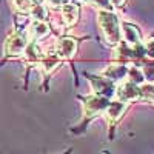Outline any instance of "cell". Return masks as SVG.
I'll return each instance as SVG.
<instances>
[{"label": "cell", "instance_id": "9a60e30c", "mask_svg": "<svg viewBox=\"0 0 154 154\" xmlns=\"http://www.w3.org/2000/svg\"><path fill=\"white\" fill-rule=\"evenodd\" d=\"M29 14L32 16V20H43V22H46V19H48V9H46V6L43 3H35L32 6Z\"/></svg>", "mask_w": 154, "mask_h": 154}, {"label": "cell", "instance_id": "7c38bea8", "mask_svg": "<svg viewBox=\"0 0 154 154\" xmlns=\"http://www.w3.org/2000/svg\"><path fill=\"white\" fill-rule=\"evenodd\" d=\"M51 32V26L48 22L43 20H32L29 25V37H31V42H37L40 38L49 35Z\"/></svg>", "mask_w": 154, "mask_h": 154}, {"label": "cell", "instance_id": "44dd1931", "mask_svg": "<svg viewBox=\"0 0 154 154\" xmlns=\"http://www.w3.org/2000/svg\"><path fill=\"white\" fill-rule=\"evenodd\" d=\"M111 3H112V6H114V8L120 9V8H123V6H125L126 0H111Z\"/></svg>", "mask_w": 154, "mask_h": 154}, {"label": "cell", "instance_id": "ac0fdd59", "mask_svg": "<svg viewBox=\"0 0 154 154\" xmlns=\"http://www.w3.org/2000/svg\"><path fill=\"white\" fill-rule=\"evenodd\" d=\"M93 6H96L99 11H114V6L111 0H88Z\"/></svg>", "mask_w": 154, "mask_h": 154}, {"label": "cell", "instance_id": "8fae6325", "mask_svg": "<svg viewBox=\"0 0 154 154\" xmlns=\"http://www.w3.org/2000/svg\"><path fill=\"white\" fill-rule=\"evenodd\" d=\"M79 17H80V12H79V5L77 3L69 2L62 8V20L65 23V26H68V28L74 26L79 22Z\"/></svg>", "mask_w": 154, "mask_h": 154}, {"label": "cell", "instance_id": "5bb4252c", "mask_svg": "<svg viewBox=\"0 0 154 154\" xmlns=\"http://www.w3.org/2000/svg\"><path fill=\"white\" fill-rule=\"evenodd\" d=\"M126 77H128V80H131V82H134L137 85L145 83L143 72H142V69H140L139 65H130L128 66V75Z\"/></svg>", "mask_w": 154, "mask_h": 154}, {"label": "cell", "instance_id": "e0dca14e", "mask_svg": "<svg viewBox=\"0 0 154 154\" xmlns=\"http://www.w3.org/2000/svg\"><path fill=\"white\" fill-rule=\"evenodd\" d=\"M12 3H14V8L20 14H29L32 6H34L32 0H12Z\"/></svg>", "mask_w": 154, "mask_h": 154}, {"label": "cell", "instance_id": "ffe728a7", "mask_svg": "<svg viewBox=\"0 0 154 154\" xmlns=\"http://www.w3.org/2000/svg\"><path fill=\"white\" fill-rule=\"evenodd\" d=\"M66 3H69V0H46V5L49 8H54V9H62Z\"/></svg>", "mask_w": 154, "mask_h": 154}, {"label": "cell", "instance_id": "ba28073f", "mask_svg": "<svg viewBox=\"0 0 154 154\" xmlns=\"http://www.w3.org/2000/svg\"><path fill=\"white\" fill-rule=\"evenodd\" d=\"M120 31H122V38L128 45H140L142 43V32L139 26L133 22L123 20L120 22Z\"/></svg>", "mask_w": 154, "mask_h": 154}, {"label": "cell", "instance_id": "7402d4cb", "mask_svg": "<svg viewBox=\"0 0 154 154\" xmlns=\"http://www.w3.org/2000/svg\"><path fill=\"white\" fill-rule=\"evenodd\" d=\"M69 2H72V3H77V5H82V3H86L88 0H69Z\"/></svg>", "mask_w": 154, "mask_h": 154}, {"label": "cell", "instance_id": "5b68a950", "mask_svg": "<svg viewBox=\"0 0 154 154\" xmlns=\"http://www.w3.org/2000/svg\"><path fill=\"white\" fill-rule=\"evenodd\" d=\"M26 45H28V38L23 32H20V31L12 32L5 40V46H3L5 56H8V57L23 56L25 49H26Z\"/></svg>", "mask_w": 154, "mask_h": 154}, {"label": "cell", "instance_id": "d6986e66", "mask_svg": "<svg viewBox=\"0 0 154 154\" xmlns=\"http://www.w3.org/2000/svg\"><path fill=\"white\" fill-rule=\"evenodd\" d=\"M145 48V54L148 59H154V37H149L148 40L143 43Z\"/></svg>", "mask_w": 154, "mask_h": 154}, {"label": "cell", "instance_id": "30bf717a", "mask_svg": "<svg viewBox=\"0 0 154 154\" xmlns=\"http://www.w3.org/2000/svg\"><path fill=\"white\" fill-rule=\"evenodd\" d=\"M62 59L56 54V53H49L46 56H42L40 57V62H38V65L42 68V72L45 75H51L57 68L62 66Z\"/></svg>", "mask_w": 154, "mask_h": 154}, {"label": "cell", "instance_id": "4fadbf2b", "mask_svg": "<svg viewBox=\"0 0 154 154\" xmlns=\"http://www.w3.org/2000/svg\"><path fill=\"white\" fill-rule=\"evenodd\" d=\"M140 69L143 72L145 82L146 83H154V59H143L142 62L139 63Z\"/></svg>", "mask_w": 154, "mask_h": 154}, {"label": "cell", "instance_id": "6da1fadb", "mask_svg": "<svg viewBox=\"0 0 154 154\" xmlns=\"http://www.w3.org/2000/svg\"><path fill=\"white\" fill-rule=\"evenodd\" d=\"M120 19L114 11H97V23L102 31L105 42L111 46H116L122 42Z\"/></svg>", "mask_w": 154, "mask_h": 154}, {"label": "cell", "instance_id": "9c48e42d", "mask_svg": "<svg viewBox=\"0 0 154 154\" xmlns=\"http://www.w3.org/2000/svg\"><path fill=\"white\" fill-rule=\"evenodd\" d=\"M102 75H105L106 79L112 80L114 83H120L126 79L128 75V65H123V63H111V65H108L103 72H102Z\"/></svg>", "mask_w": 154, "mask_h": 154}, {"label": "cell", "instance_id": "2e32d148", "mask_svg": "<svg viewBox=\"0 0 154 154\" xmlns=\"http://www.w3.org/2000/svg\"><path fill=\"white\" fill-rule=\"evenodd\" d=\"M140 100H146V102L154 103V83L140 85Z\"/></svg>", "mask_w": 154, "mask_h": 154}, {"label": "cell", "instance_id": "7a4b0ae2", "mask_svg": "<svg viewBox=\"0 0 154 154\" xmlns=\"http://www.w3.org/2000/svg\"><path fill=\"white\" fill-rule=\"evenodd\" d=\"M79 99L83 103V125H88L89 120H93L102 112H105L111 102V99L102 97L97 94H89V96H83V97L79 96Z\"/></svg>", "mask_w": 154, "mask_h": 154}, {"label": "cell", "instance_id": "8992f818", "mask_svg": "<svg viewBox=\"0 0 154 154\" xmlns=\"http://www.w3.org/2000/svg\"><path fill=\"white\" fill-rule=\"evenodd\" d=\"M116 99H119L126 103L140 100V85L131 82V80H123L117 85L116 89Z\"/></svg>", "mask_w": 154, "mask_h": 154}, {"label": "cell", "instance_id": "277c9868", "mask_svg": "<svg viewBox=\"0 0 154 154\" xmlns=\"http://www.w3.org/2000/svg\"><path fill=\"white\" fill-rule=\"evenodd\" d=\"M82 38L74 37V35H62L56 42V54L62 60H72L77 54V48H79Z\"/></svg>", "mask_w": 154, "mask_h": 154}, {"label": "cell", "instance_id": "52a82bcc", "mask_svg": "<svg viewBox=\"0 0 154 154\" xmlns=\"http://www.w3.org/2000/svg\"><path fill=\"white\" fill-rule=\"evenodd\" d=\"M130 103H126V102H122L119 99H114L109 102V105L105 111V119L106 122L109 123V126L112 128L116 123H119V120L122 119V116L125 114V111L128 109Z\"/></svg>", "mask_w": 154, "mask_h": 154}, {"label": "cell", "instance_id": "3957f363", "mask_svg": "<svg viewBox=\"0 0 154 154\" xmlns=\"http://www.w3.org/2000/svg\"><path fill=\"white\" fill-rule=\"evenodd\" d=\"M83 75L89 80V83H91L93 94H97V96H102V97H108V99L116 97L117 83H114L112 80L106 79L105 75H93L89 72H83Z\"/></svg>", "mask_w": 154, "mask_h": 154}]
</instances>
